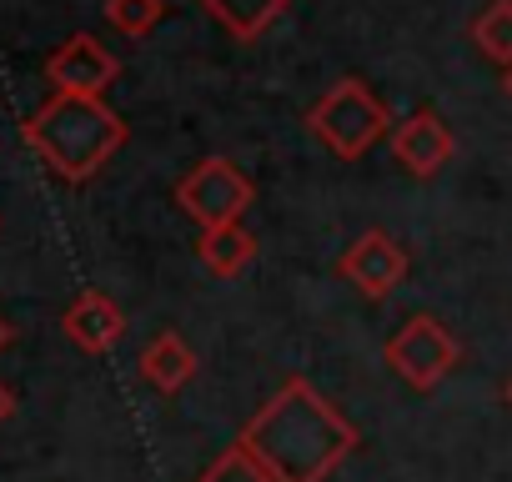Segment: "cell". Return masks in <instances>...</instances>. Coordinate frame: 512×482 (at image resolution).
<instances>
[{
	"label": "cell",
	"mask_w": 512,
	"mask_h": 482,
	"mask_svg": "<svg viewBox=\"0 0 512 482\" xmlns=\"http://www.w3.org/2000/svg\"><path fill=\"white\" fill-rule=\"evenodd\" d=\"M502 91H507V101H512V71H507V76H502Z\"/></svg>",
	"instance_id": "ac0fdd59"
},
{
	"label": "cell",
	"mask_w": 512,
	"mask_h": 482,
	"mask_svg": "<svg viewBox=\"0 0 512 482\" xmlns=\"http://www.w3.org/2000/svg\"><path fill=\"white\" fill-rule=\"evenodd\" d=\"M141 377L156 387V392H181L191 377H196V352L176 337V332H156L141 352Z\"/></svg>",
	"instance_id": "30bf717a"
},
{
	"label": "cell",
	"mask_w": 512,
	"mask_h": 482,
	"mask_svg": "<svg viewBox=\"0 0 512 482\" xmlns=\"http://www.w3.org/2000/svg\"><path fill=\"white\" fill-rule=\"evenodd\" d=\"M387 141H392V156L412 176H437L452 161V151H457V141H452V131H447V121L437 111H412L407 121L392 126Z\"/></svg>",
	"instance_id": "ba28073f"
},
{
	"label": "cell",
	"mask_w": 512,
	"mask_h": 482,
	"mask_svg": "<svg viewBox=\"0 0 512 482\" xmlns=\"http://www.w3.org/2000/svg\"><path fill=\"white\" fill-rule=\"evenodd\" d=\"M11 412H16V397H11V387H6V382H0V422H6Z\"/></svg>",
	"instance_id": "2e32d148"
},
{
	"label": "cell",
	"mask_w": 512,
	"mask_h": 482,
	"mask_svg": "<svg viewBox=\"0 0 512 482\" xmlns=\"http://www.w3.org/2000/svg\"><path fill=\"white\" fill-rule=\"evenodd\" d=\"M61 327H66V337L81 347V352H111L116 342H121V332H126V312L106 297V292H96V287H86L71 307H66V317H61Z\"/></svg>",
	"instance_id": "9c48e42d"
},
{
	"label": "cell",
	"mask_w": 512,
	"mask_h": 482,
	"mask_svg": "<svg viewBox=\"0 0 512 482\" xmlns=\"http://www.w3.org/2000/svg\"><path fill=\"white\" fill-rule=\"evenodd\" d=\"M337 272H342V282H352L362 297L377 302V297H392V292L407 282V252H402V241H397L392 231L367 226L352 247L342 252Z\"/></svg>",
	"instance_id": "8992f818"
},
{
	"label": "cell",
	"mask_w": 512,
	"mask_h": 482,
	"mask_svg": "<svg viewBox=\"0 0 512 482\" xmlns=\"http://www.w3.org/2000/svg\"><path fill=\"white\" fill-rule=\"evenodd\" d=\"M161 16H166L161 0H106V21L121 36H146V31H156Z\"/></svg>",
	"instance_id": "9a60e30c"
},
{
	"label": "cell",
	"mask_w": 512,
	"mask_h": 482,
	"mask_svg": "<svg viewBox=\"0 0 512 482\" xmlns=\"http://www.w3.org/2000/svg\"><path fill=\"white\" fill-rule=\"evenodd\" d=\"M21 136L61 181H91L126 146V121L101 96H51Z\"/></svg>",
	"instance_id": "7a4b0ae2"
},
{
	"label": "cell",
	"mask_w": 512,
	"mask_h": 482,
	"mask_svg": "<svg viewBox=\"0 0 512 482\" xmlns=\"http://www.w3.org/2000/svg\"><path fill=\"white\" fill-rule=\"evenodd\" d=\"M196 482H277V477H272L262 462H256V457L236 442V447H226V452H221V457H216Z\"/></svg>",
	"instance_id": "5bb4252c"
},
{
	"label": "cell",
	"mask_w": 512,
	"mask_h": 482,
	"mask_svg": "<svg viewBox=\"0 0 512 482\" xmlns=\"http://www.w3.org/2000/svg\"><path fill=\"white\" fill-rule=\"evenodd\" d=\"M502 397H507V407H512V377H507V392H502Z\"/></svg>",
	"instance_id": "d6986e66"
},
{
	"label": "cell",
	"mask_w": 512,
	"mask_h": 482,
	"mask_svg": "<svg viewBox=\"0 0 512 482\" xmlns=\"http://www.w3.org/2000/svg\"><path fill=\"white\" fill-rule=\"evenodd\" d=\"M116 76H121V61L86 31L61 41L46 61V81L56 86V96H106Z\"/></svg>",
	"instance_id": "52a82bcc"
},
{
	"label": "cell",
	"mask_w": 512,
	"mask_h": 482,
	"mask_svg": "<svg viewBox=\"0 0 512 482\" xmlns=\"http://www.w3.org/2000/svg\"><path fill=\"white\" fill-rule=\"evenodd\" d=\"M256 201V186L251 176L226 161V156H206L196 171H186L176 181V206L201 226V231H216V226H241L246 206Z\"/></svg>",
	"instance_id": "277c9868"
},
{
	"label": "cell",
	"mask_w": 512,
	"mask_h": 482,
	"mask_svg": "<svg viewBox=\"0 0 512 482\" xmlns=\"http://www.w3.org/2000/svg\"><path fill=\"white\" fill-rule=\"evenodd\" d=\"M241 447L277 482H327L357 452V427L307 377H287L241 427Z\"/></svg>",
	"instance_id": "6da1fadb"
},
{
	"label": "cell",
	"mask_w": 512,
	"mask_h": 482,
	"mask_svg": "<svg viewBox=\"0 0 512 482\" xmlns=\"http://www.w3.org/2000/svg\"><path fill=\"white\" fill-rule=\"evenodd\" d=\"M196 257L211 277L231 282L236 272H246L256 262V236L246 226H216V231H201L196 236Z\"/></svg>",
	"instance_id": "8fae6325"
},
{
	"label": "cell",
	"mask_w": 512,
	"mask_h": 482,
	"mask_svg": "<svg viewBox=\"0 0 512 482\" xmlns=\"http://www.w3.org/2000/svg\"><path fill=\"white\" fill-rule=\"evenodd\" d=\"M201 6H206L236 41H256V36H262V31L292 6V0H201Z\"/></svg>",
	"instance_id": "7c38bea8"
},
{
	"label": "cell",
	"mask_w": 512,
	"mask_h": 482,
	"mask_svg": "<svg viewBox=\"0 0 512 482\" xmlns=\"http://www.w3.org/2000/svg\"><path fill=\"white\" fill-rule=\"evenodd\" d=\"M307 126L312 136H322L342 161H357L367 156L382 136H392V116L387 106L377 101V91L357 76H342L312 111H307Z\"/></svg>",
	"instance_id": "3957f363"
},
{
	"label": "cell",
	"mask_w": 512,
	"mask_h": 482,
	"mask_svg": "<svg viewBox=\"0 0 512 482\" xmlns=\"http://www.w3.org/2000/svg\"><path fill=\"white\" fill-rule=\"evenodd\" d=\"M472 41L487 61L512 71V0H492V6L472 21Z\"/></svg>",
	"instance_id": "4fadbf2b"
},
{
	"label": "cell",
	"mask_w": 512,
	"mask_h": 482,
	"mask_svg": "<svg viewBox=\"0 0 512 482\" xmlns=\"http://www.w3.org/2000/svg\"><path fill=\"white\" fill-rule=\"evenodd\" d=\"M457 357H462V347H457V337H452L437 317H412V322L397 327V337L387 342V367H392L407 387H417V392H432V387L457 367Z\"/></svg>",
	"instance_id": "5b68a950"
},
{
	"label": "cell",
	"mask_w": 512,
	"mask_h": 482,
	"mask_svg": "<svg viewBox=\"0 0 512 482\" xmlns=\"http://www.w3.org/2000/svg\"><path fill=\"white\" fill-rule=\"evenodd\" d=\"M11 337H16V332H11V322H6V317H0V352H6V347H11Z\"/></svg>",
	"instance_id": "e0dca14e"
}]
</instances>
